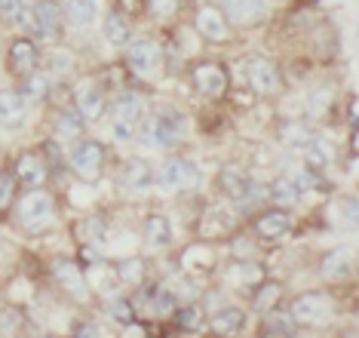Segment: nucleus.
Returning <instances> with one entry per match:
<instances>
[{
  "instance_id": "obj_42",
  "label": "nucleus",
  "mask_w": 359,
  "mask_h": 338,
  "mask_svg": "<svg viewBox=\"0 0 359 338\" xmlns=\"http://www.w3.org/2000/svg\"><path fill=\"white\" fill-rule=\"evenodd\" d=\"M138 136V123H129V120H114V138L117 142H129V138Z\"/></svg>"
},
{
  "instance_id": "obj_30",
  "label": "nucleus",
  "mask_w": 359,
  "mask_h": 338,
  "mask_svg": "<svg viewBox=\"0 0 359 338\" xmlns=\"http://www.w3.org/2000/svg\"><path fill=\"white\" fill-rule=\"evenodd\" d=\"M203 308L200 304H187V308H182V311H175V323L184 329V332H200L203 329Z\"/></svg>"
},
{
  "instance_id": "obj_17",
  "label": "nucleus",
  "mask_w": 359,
  "mask_h": 338,
  "mask_svg": "<svg viewBox=\"0 0 359 338\" xmlns=\"http://www.w3.org/2000/svg\"><path fill=\"white\" fill-rule=\"evenodd\" d=\"M197 31L206 40H224L227 37V22L215 6H203L197 13Z\"/></svg>"
},
{
  "instance_id": "obj_24",
  "label": "nucleus",
  "mask_w": 359,
  "mask_h": 338,
  "mask_svg": "<svg viewBox=\"0 0 359 338\" xmlns=\"http://www.w3.org/2000/svg\"><path fill=\"white\" fill-rule=\"evenodd\" d=\"M65 13L74 25H89L99 13V0H68L65 4Z\"/></svg>"
},
{
  "instance_id": "obj_36",
  "label": "nucleus",
  "mask_w": 359,
  "mask_h": 338,
  "mask_svg": "<svg viewBox=\"0 0 359 338\" xmlns=\"http://www.w3.org/2000/svg\"><path fill=\"white\" fill-rule=\"evenodd\" d=\"M310 136H313V133H310V129H304L301 123H285L283 133H280V138H283L285 145H301V148L310 142Z\"/></svg>"
},
{
  "instance_id": "obj_9",
  "label": "nucleus",
  "mask_w": 359,
  "mask_h": 338,
  "mask_svg": "<svg viewBox=\"0 0 359 338\" xmlns=\"http://www.w3.org/2000/svg\"><path fill=\"white\" fill-rule=\"evenodd\" d=\"M74 102H77V111L83 120H99L104 114V93L99 84H93V80H80L77 89H74Z\"/></svg>"
},
{
  "instance_id": "obj_39",
  "label": "nucleus",
  "mask_w": 359,
  "mask_h": 338,
  "mask_svg": "<svg viewBox=\"0 0 359 338\" xmlns=\"http://www.w3.org/2000/svg\"><path fill=\"white\" fill-rule=\"evenodd\" d=\"M15 200V178L13 176H0V216L13 206Z\"/></svg>"
},
{
  "instance_id": "obj_44",
  "label": "nucleus",
  "mask_w": 359,
  "mask_h": 338,
  "mask_svg": "<svg viewBox=\"0 0 359 338\" xmlns=\"http://www.w3.org/2000/svg\"><path fill=\"white\" fill-rule=\"evenodd\" d=\"M74 335H80V338L83 335H99V329L95 326H74Z\"/></svg>"
},
{
  "instance_id": "obj_2",
  "label": "nucleus",
  "mask_w": 359,
  "mask_h": 338,
  "mask_svg": "<svg viewBox=\"0 0 359 338\" xmlns=\"http://www.w3.org/2000/svg\"><path fill=\"white\" fill-rule=\"evenodd\" d=\"M19 25L28 31H34L37 37L50 40V37H59V25H62V10L53 4V0H40L34 4V10H22L19 15Z\"/></svg>"
},
{
  "instance_id": "obj_22",
  "label": "nucleus",
  "mask_w": 359,
  "mask_h": 338,
  "mask_svg": "<svg viewBox=\"0 0 359 338\" xmlns=\"http://www.w3.org/2000/svg\"><path fill=\"white\" fill-rule=\"evenodd\" d=\"M142 111L144 102L135 93H120L114 102V120H129V123H142Z\"/></svg>"
},
{
  "instance_id": "obj_33",
  "label": "nucleus",
  "mask_w": 359,
  "mask_h": 338,
  "mask_svg": "<svg viewBox=\"0 0 359 338\" xmlns=\"http://www.w3.org/2000/svg\"><path fill=\"white\" fill-rule=\"evenodd\" d=\"M222 188L233 197L236 203H240V200H243V194L249 191V178H243L240 172H233V169H224V172H222Z\"/></svg>"
},
{
  "instance_id": "obj_43",
  "label": "nucleus",
  "mask_w": 359,
  "mask_h": 338,
  "mask_svg": "<svg viewBox=\"0 0 359 338\" xmlns=\"http://www.w3.org/2000/svg\"><path fill=\"white\" fill-rule=\"evenodd\" d=\"M148 4H151V13L160 15V19L163 15H172L178 10V0H148Z\"/></svg>"
},
{
  "instance_id": "obj_16",
  "label": "nucleus",
  "mask_w": 359,
  "mask_h": 338,
  "mask_svg": "<svg viewBox=\"0 0 359 338\" xmlns=\"http://www.w3.org/2000/svg\"><path fill=\"white\" fill-rule=\"evenodd\" d=\"M37 68V46L31 40H15L10 46V71L15 77H25Z\"/></svg>"
},
{
  "instance_id": "obj_38",
  "label": "nucleus",
  "mask_w": 359,
  "mask_h": 338,
  "mask_svg": "<svg viewBox=\"0 0 359 338\" xmlns=\"http://www.w3.org/2000/svg\"><path fill=\"white\" fill-rule=\"evenodd\" d=\"M231 280L240 286L246 283H261V268L258 265H233L231 268Z\"/></svg>"
},
{
  "instance_id": "obj_7",
  "label": "nucleus",
  "mask_w": 359,
  "mask_h": 338,
  "mask_svg": "<svg viewBox=\"0 0 359 338\" xmlns=\"http://www.w3.org/2000/svg\"><path fill=\"white\" fill-rule=\"evenodd\" d=\"M222 15H227V22L236 28H252L267 15L264 0H222Z\"/></svg>"
},
{
  "instance_id": "obj_29",
  "label": "nucleus",
  "mask_w": 359,
  "mask_h": 338,
  "mask_svg": "<svg viewBox=\"0 0 359 338\" xmlns=\"http://www.w3.org/2000/svg\"><path fill=\"white\" fill-rule=\"evenodd\" d=\"M271 197L273 200H280V203H298L301 200V191H298V185L292 181V176H280L273 181V188H271Z\"/></svg>"
},
{
  "instance_id": "obj_25",
  "label": "nucleus",
  "mask_w": 359,
  "mask_h": 338,
  "mask_svg": "<svg viewBox=\"0 0 359 338\" xmlns=\"http://www.w3.org/2000/svg\"><path fill=\"white\" fill-rule=\"evenodd\" d=\"M304 154H307V160H310V167L313 169H320V167H329L332 163V145L325 142V138H316V136H310V142L304 145Z\"/></svg>"
},
{
  "instance_id": "obj_10",
  "label": "nucleus",
  "mask_w": 359,
  "mask_h": 338,
  "mask_svg": "<svg viewBox=\"0 0 359 338\" xmlns=\"http://www.w3.org/2000/svg\"><path fill=\"white\" fill-rule=\"evenodd\" d=\"M13 178H15V185H22V188H43V181H46V163H43V157L34 154V151H25L19 160H15Z\"/></svg>"
},
{
  "instance_id": "obj_12",
  "label": "nucleus",
  "mask_w": 359,
  "mask_h": 338,
  "mask_svg": "<svg viewBox=\"0 0 359 338\" xmlns=\"http://www.w3.org/2000/svg\"><path fill=\"white\" fill-rule=\"evenodd\" d=\"M126 62H129V68H133L135 74H148L157 68V62H160V46L154 44V40L148 37H142V40H133L126 49Z\"/></svg>"
},
{
  "instance_id": "obj_6",
  "label": "nucleus",
  "mask_w": 359,
  "mask_h": 338,
  "mask_svg": "<svg viewBox=\"0 0 359 338\" xmlns=\"http://www.w3.org/2000/svg\"><path fill=\"white\" fill-rule=\"evenodd\" d=\"M184 133V120L178 114H157L148 126H144V142L154 148H169L175 145V138Z\"/></svg>"
},
{
  "instance_id": "obj_11",
  "label": "nucleus",
  "mask_w": 359,
  "mask_h": 338,
  "mask_svg": "<svg viewBox=\"0 0 359 338\" xmlns=\"http://www.w3.org/2000/svg\"><path fill=\"white\" fill-rule=\"evenodd\" d=\"M53 274H55V280L62 283V290H65V292H71L74 299L86 301V295H89V290H86V277H83V271H80L74 261H68V259H55V261H53Z\"/></svg>"
},
{
  "instance_id": "obj_26",
  "label": "nucleus",
  "mask_w": 359,
  "mask_h": 338,
  "mask_svg": "<svg viewBox=\"0 0 359 338\" xmlns=\"http://www.w3.org/2000/svg\"><path fill=\"white\" fill-rule=\"evenodd\" d=\"M104 40L114 46H123L129 40V22L120 13H108V19H104Z\"/></svg>"
},
{
  "instance_id": "obj_37",
  "label": "nucleus",
  "mask_w": 359,
  "mask_h": 338,
  "mask_svg": "<svg viewBox=\"0 0 359 338\" xmlns=\"http://www.w3.org/2000/svg\"><path fill=\"white\" fill-rule=\"evenodd\" d=\"M184 265H191V271L212 268L215 265V255H212V249H206V246H194V249L184 255Z\"/></svg>"
},
{
  "instance_id": "obj_5",
  "label": "nucleus",
  "mask_w": 359,
  "mask_h": 338,
  "mask_svg": "<svg viewBox=\"0 0 359 338\" xmlns=\"http://www.w3.org/2000/svg\"><path fill=\"white\" fill-rule=\"evenodd\" d=\"M71 169L77 172L80 178L86 181H95L102 176V167H104V148L99 142H77L74 148H71Z\"/></svg>"
},
{
  "instance_id": "obj_41",
  "label": "nucleus",
  "mask_w": 359,
  "mask_h": 338,
  "mask_svg": "<svg viewBox=\"0 0 359 338\" xmlns=\"http://www.w3.org/2000/svg\"><path fill=\"white\" fill-rule=\"evenodd\" d=\"M108 311L111 317H117V323H133V304H129L126 299H111L108 301Z\"/></svg>"
},
{
  "instance_id": "obj_40",
  "label": "nucleus",
  "mask_w": 359,
  "mask_h": 338,
  "mask_svg": "<svg viewBox=\"0 0 359 338\" xmlns=\"http://www.w3.org/2000/svg\"><path fill=\"white\" fill-rule=\"evenodd\" d=\"M22 10H25V4H22V0H0V22L19 25Z\"/></svg>"
},
{
  "instance_id": "obj_21",
  "label": "nucleus",
  "mask_w": 359,
  "mask_h": 338,
  "mask_svg": "<svg viewBox=\"0 0 359 338\" xmlns=\"http://www.w3.org/2000/svg\"><path fill=\"white\" fill-rule=\"evenodd\" d=\"M50 93V77L46 74H37V71H31L22 77V84H19V96L25 98L28 105H37V102H43V96Z\"/></svg>"
},
{
  "instance_id": "obj_14",
  "label": "nucleus",
  "mask_w": 359,
  "mask_h": 338,
  "mask_svg": "<svg viewBox=\"0 0 359 338\" xmlns=\"http://www.w3.org/2000/svg\"><path fill=\"white\" fill-rule=\"evenodd\" d=\"M249 84H252V89L255 93H261V96H271V93H276V86H280V77H276V68L267 59H252L249 62Z\"/></svg>"
},
{
  "instance_id": "obj_18",
  "label": "nucleus",
  "mask_w": 359,
  "mask_h": 338,
  "mask_svg": "<svg viewBox=\"0 0 359 338\" xmlns=\"http://www.w3.org/2000/svg\"><path fill=\"white\" fill-rule=\"evenodd\" d=\"M142 237L151 249H163V246L172 243V228H169V221L163 216H148L142 225Z\"/></svg>"
},
{
  "instance_id": "obj_27",
  "label": "nucleus",
  "mask_w": 359,
  "mask_h": 338,
  "mask_svg": "<svg viewBox=\"0 0 359 338\" xmlns=\"http://www.w3.org/2000/svg\"><path fill=\"white\" fill-rule=\"evenodd\" d=\"M320 274L329 277V280H341L347 274V252L344 249H332L323 255V265H320Z\"/></svg>"
},
{
  "instance_id": "obj_31",
  "label": "nucleus",
  "mask_w": 359,
  "mask_h": 338,
  "mask_svg": "<svg viewBox=\"0 0 359 338\" xmlns=\"http://www.w3.org/2000/svg\"><path fill=\"white\" fill-rule=\"evenodd\" d=\"M25 314H22L19 308H6L0 311V335H19L25 332Z\"/></svg>"
},
{
  "instance_id": "obj_1",
  "label": "nucleus",
  "mask_w": 359,
  "mask_h": 338,
  "mask_svg": "<svg viewBox=\"0 0 359 338\" xmlns=\"http://www.w3.org/2000/svg\"><path fill=\"white\" fill-rule=\"evenodd\" d=\"M55 216V200L50 191L43 188H28L25 197L19 200V225L25 230H40L43 225H50Z\"/></svg>"
},
{
  "instance_id": "obj_15",
  "label": "nucleus",
  "mask_w": 359,
  "mask_h": 338,
  "mask_svg": "<svg viewBox=\"0 0 359 338\" xmlns=\"http://www.w3.org/2000/svg\"><path fill=\"white\" fill-rule=\"evenodd\" d=\"M289 228H292V219L285 209H267V212H261L255 221V234L264 237V240H276V237H283Z\"/></svg>"
},
{
  "instance_id": "obj_20",
  "label": "nucleus",
  "mask_w": 359,
  "mask_h": 338,
  "mask_svg": "<svg viewBox=\"0 0 359 338\" xmlns=\"http://www.w3.org/2000/svg\"><path fill=\"white\" fill-rule=\"evenodd\" d=\"M243 323H246V314H243L240 308H224V311H218V314H212V320H209V326L215 329L218 335L243 332Z\"/></svg>"
},
{
  "instance_id": "obj_13",
  "label": "nucleus",
  "mask_w": 359,
  "mask_h": 338,
  "mask_svg": "<svg viewBox=\"0 0 359 338\" xmlns=\"http://www.w3.org/2000/svg\"><path fill=\"white\" fill-rule=\"evenodd\" d=\"M28 102L19 96V89H0V126L19 129L25 123Z\"/></svg>"
},
{
  "instance_id": "obj_28",
  "label": "nucleus",
  "mask_w": 359,
  "mask_h": 338,
  "mask_svg": "<svg viewBox=\"0 0 359 338\" xmlns=\"http://www.w3.org/2000/svg\"><path fill=\"white\" fill-rule=\"evenodd\" d=\"M55 133H59V138H77L83 133V117H80V111H62L59 120H55Z\"/></svg>"
},
{
  "instance_id": "obj_32",
  "label": "nucleus",
  "mask_w": 359,
  "mask_h": 338,
  "mask_svg": "<svg viewBox=\"0 0 359 338\" xmlns=\"http://www.w3.org/2000/svg\"><path fill=\"white\" fill-rule=\"evenodd\" d=\"M117 274L126 283H142L144 274H148V265L142 259H123V261H117Z\"/></svg>"
},
{
  "instance_id": "obj_35",
  "label": "nucleus",
  "mask_w": 359,
  "mask_h": 338,
  "mask_svg": "<svg viewBox=\"0 0 359 338\" xmlns=\"http://www.w3.org/2000/svg\"><path fill=\"white\" fill-rule=\"evenodd\" d=\"M148 301H151L154 314H160V317H166V314H172L175 311V295L166 292V290H154Z\"/></svg>"
},
{
  "instance_id": "obj_34",
  "label": "nucleus",
  "mask_w": 359,
  "mask_h": 338,
  "mask_svg": "<svg viewBox=\"0 0 359 338\" xmlns=\"http://www.w3.org/2000/svg\"><path fill=\"white\" fill-rule=\"evenodd\" d=\"M271 314V311H267ZM264 332L267 335H292L295 332V320H292V314H271L264 320Z\"/></svg>"
},
{
  "instance_id": "obj_19",
  "label": "nucleus",
  "mask_w": 359,
  "mask_h": 338,
  "mask_svg": "<svg viewBox=\"0 0 359 338\" xmlns=\"http://www.w3.org/2000/svg\"><path fill=\"white\" fill-rule=\"evenodd\" d=\"M120 181H123V188H129V191H144V188H151V167L144 160H129L123 167V176H120Z\"/></svg>"
},
{
  "instance_id": "obj_8",
  "label": "nucleus",
  "mask_w": 359,
  "mask_h": 338,
  "mask_svg": "<svg viewBox=\"0 0 359 338\" xmlns=\"http://www.w3.org/2000/svg\"><path fill=\"white\" fill-rule=\"evenodd\" d=\"M191 80H194V86H197V93L206 98H218V96H224V89H227V74L222 65H215V62L197 65Z\"/></svg>"
},
{
  "instance_id": "obj_23",
  "label": "nucleus",
  "mask_w": 359,
  "mask_h": 338,
  "mask_svg": "<svg viewBox=\"0 0 359 338\" xmlns=\"http://www.w3.org/2000/svg\"><path fill=\"white\" fill-rule=\"evenodd\" d=\"M283 299V286L280 283H271V280H264V283L258 286L255 299H252V304H255V311H261V314H267V311H273L276 304H280Z\"/></svg>"
},
{
  "instance_id": "obj_4",
  "label": "nucleus",
  "mask_w": 359,
  "mask_h": 338,
  "mask_svg": "<svg viewBox=\"0 0 359 338\" xmlns=\"http://www.w3.org/2000/svg\"><path fill=\"white\" fill-rule=\"evenodd\" d=\"M332 299L325 292H304L292 301V320L304 326H320L332 317Z\"/></svg>"
},
{
  "instance_id": "obj_3",
  "label": "nucleus",
  "mask_w": 359,
  "mask_h": 338,
  "mask_svg": "<svg viewBox=\"0 0 359 338\" xmlns=\"http://www.w3.org/2000/svg\"><path fill=\"white\" fill-rule=\"evenodd\" d=\"M157 181L163 191H191V188L200 185V169L184 157H169L160 167Z\"/></svg>"
}]
</instances>
